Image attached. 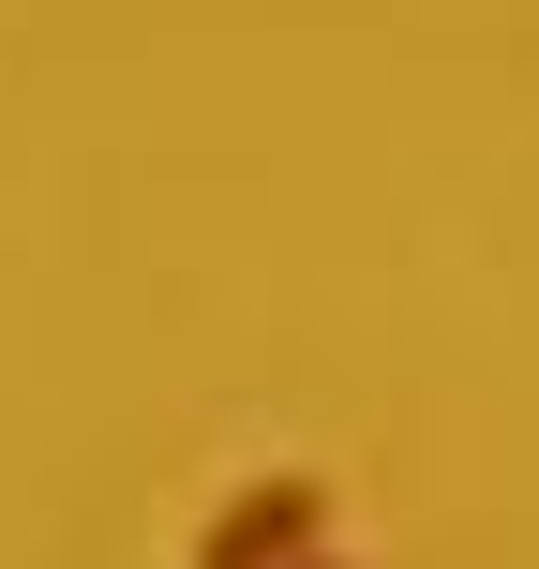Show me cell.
<instances>
[{
  "label": "cell",
  "mask_w": 539,
  "mask_h": 569,
  "mask_svg": "<svg viewBox=\"0 0 539 569\" xmlns=\"http://www.w3.org/2000/svg\"><path fill=\"white\" fill-rule=\"evenodd\" d=\"M315 540H330V480L285 465V480H240L226 510L196 525V569H285V555H315Z\"/></svg>",
  "instance_id": "6da1fadb"
},
{
  "label": "cell",
  "mask_w": 539,
  "mask_h": 569,
  "mask_svg": "<svg viewBox=\"0 0 539 569\" xmlns=\"http://www.w3.org/2000/svg\"><path fill=\"white\" fill-rule=\"evenodd\" d=\"M285 569H345V555H330V540H315V555H285Z\"/></svg>",
  "instance_id": "7a4b0ae2"
}]
</instances>
